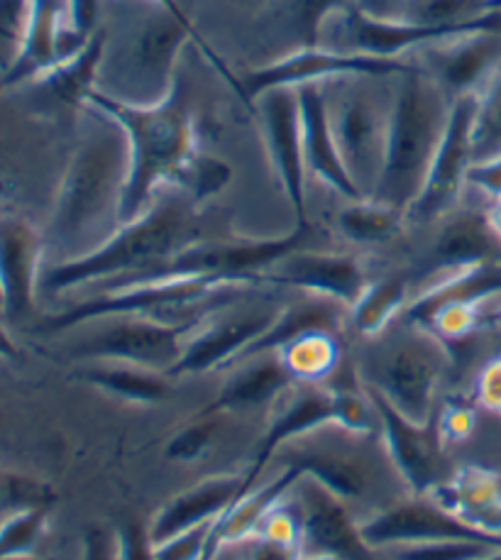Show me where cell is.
I'll return each instance as SVG.
<instances>
[{"label":"cell","mask_w":501,"mask_h":560,"mask_svg":"<svg viewBox=\"0 0 501 560\" xmlns=\"http://www.w3.org/2000/svg\"><path fill=\"white\" fill-rule=\"evenodd\" d=\"M426 51L431 57L428 74L455 101L467 93L482 91L487 81L499 71L501 30H482V33L428 47Z\"/></svg>","instance_id":"obj_22"},{"label":"cell","mask_w":501,"mask_h":560,"mask_svg":"<svg viewBox=\"0 0 501 560\" xmlns=\"http://www.w3.org/2000/svg\"><path fill=\"white\" fill-rule=\"evenodd\" d=\"M296 96L301 108V135H304L306 170L323 184H328L333 191H338L342 199H364L358 186L350 179V174L338 152L336 135H333L330 126L326 91L318 84H308L299 86Z\"/></svg>","instance_id":"obj_25"},{"label":"cell","mask_w":501,"mask_h":560,"mask_svg":"<svg viewBox=\"0 0 501 560\" xmlns=\"http://www.w3.org/2000/svg\"><path fill=\"white\" fill-rule=\"evenodd\" d=\"M360 532L374 551L431 541H479L501 548V536L475 532L428 497H416L411 502L394 504L389 510L370 516L368 522L360 524Z\"/></svg>","instance_id":"obj_17"},{"label":"cell","mask_w":501,"mask_h":560,"mask_svg":"<svg viewBox=\"0 0 501 560\" xmlns=\"http://www.w3.org/2000/svg\"><path fill=\"white\" fill-rule=\"evenodd\" d=\"M482 30H501V10L461 20V23H423L409 15L380 20L360 13L354 5L346 8V51L380 59H401L406 51L438 47L457 37L482 33Z\"/></svg>","instance_id":"obj_11"},{"label":"cell","mask_w":501,"mask_h":560,"mask_svg":"<svg viewBox=\"0 0 501 560\" xmlns=\"http://www.w3.org/2000/svg\"><path fill=\"white\" fill-rule=\"evenodd\" d=\"M152 3L156 5V8H160L162 10V13L164 15H170V18H174L176 20V23H182L186 30H189V33L194 35V43H196V49L198 51H201V55L206 57V61H208V65H211L215 71H218V74H221V79L225 81V84L228 86H231L235 93H237V98L240 101H243L245 103V106H247V96H245V89H243V79H237L235 74H233V71L231 69H228V65H225V61L221 59V57H218V51L211 47V45H208L206 43V39H203V35L201 33H198V27H196V23H194V20L189 18V13H186V10L182 8V3H179V0H152Z\"/></svg>","instance_id":"obj_41"},{"label":"cell","mask_w":501,"mask_h":560,"mask_svg":"<svg viewBox=\"0 0 501 560\" xmlns=\"http://www.w3.org/2000/svg\"><path fill=\"white\" fill-rule=\"evenodd\" d=\"M453 98L428 71L411 67L399 77L389 113L384 170L372 199L409 213L426 184L428 170L443 140Z\"/></svg>","instance_id":"obj_4"},{"label":"cell","mask_w":501,"mask_h":560,"mask_svg":"<svg viewBox=\"0 0 501 560\" xmlns=\"http://www.w3.org/2000/svg\"><path fill=\"white\" fill-rule=\"evenodd\" d=\"M338 427V409H336V392L311 387L304 392L291 394V397L281 404L269 421V429L265 433L259 451L255 455L253 465L247 468L249 480H259L265 472L267 463L275 458L279 451H284L289 443L304 439L308 433H316L318 429Z\"/></svg>","instance_id":"obj_26"},{"label":"cell","mask_w":501,"mask_h":560,"mask_svg":"<svg viewBox=\"0 0 501 560\" xmlns=\"http://www.w3.org/2000/svg\"><path fill=\"white\" fill-rule=\"evenodd\" d=\"M296 506L304 524V546L311 556L336 560H380L362 538L360 524L348 512L346 500L304 475L294 487Z\"/></svg>","instance_id":"obj_18"},{"label":"cell","mask_w":501,"mask_h":560,"mask_svg":"<svg viewBox=\"0 0 501 560\" xmlns=\"http://www.w3.org/2000/svg\"><path fill=\"white\" fill-rule=\"evenodd\" d=\"M485 10H487V13H492V10H501V0H487Z\"/></svg>","instance_id":"obj_56"},{"label":"cell","mask_w":501,"mask_h":560,"mask_svg":"<svg viewBox=\"0 0 501 560\" xmlns=\"http://www.w3.org/2000/svg\"><path fill=\"white\" fill-rule=\"evenodd\" d=\"M277 355L284 362L291 377L306 385H318L340 365V343L336 330H311L294 343L281 348Z\"/></svg>","instance_id":"obj_32"},{"label":"cell","mask_w":501,"mask_h":560,"mask_svg":"<svg viewBox=\"0 0 501 560\" xmlns=\"http://www.w3.org/2000/svg\"><path fill=\"white\" fill-rule=\"evenodd\" d=\"M57 500L59 494L47 480L0 468V522L23 512L51 510Z\"/></svg>","instance_id":"obj_36"},{"label":"cell","mask_w":501,"mask_h":560,"mask_svg":"<svg viewBox=\"0 0 501 560\" xmlns=\"http://www.w3.org/2000/svg\"><path fill=\"white\" fill-rule=\"evenodd\" d=\"M409 299V284L401 277H386L370 284L350 308L352 326L364 338H377L401 314Z\"/></svg>","instance_id":"obj_33"},{"label":"cell","mask_w":501,"mask_h":560,"mask_svg":"<svg viewBox=\"0 0 501 560\" xmlns=\"http://www.w3.org/2000/svg\"><path fill=\"white\" fill-rule=\"evenodd\" d=\"M233 182V167L221 158H211V154L196 152L194 158L184 164L182 174L176 176V186H179L182 194L189 196V199L201 206L206 201L215 199L228 184Z\"/></svg>","instance_id":"obj_38"},{"label":"cell","mask_w":501,"mask_h":560,"mask_svg":"<svg viewBox=\"0 0 501 560\" xmlns=\"http://www.w3.org/2000/svg\"><path fill=\"white\" fill-rule=\"evenodd\" d=\"M467 184L489 196L492 203L501 201V158L475 162L473 167L467 170Z\"/></svg>","instance_id":"obj_50"},{"label":"cell","mask_w":501,"mask_h":560,"mask_svg":"<svg viewBox=\"0 0 501 560\" xmlns=\"http://www.w3.org/2000/svg\"><path fill=\"white\" fill-rule=\"evenodd\" d=\"M277 311L235 308L213 311V316L196 326L184 346V355L170 377L206 375L213 370H231L237 358L271 326Z\"/></svg>","instance_id":"obj_16"},{"label":"cell","mask_w":501,"mask_h":560,"mask_svg":"<svg viewBox=\"0 0 501 560\" xmlns=\"http://www.w3.org/2000/svg\"><path fill=\"white\" fill-rule=\"evenodd\" d=\"M106 33L98 30L91 43L83 47L77 57H71L55 71H49L45 79L37 81V86H45L59 103L83 108L86 106V98L101 86V71L103 61H106Z\"/></svg>","instance_id":"obj_31"},{"label":"cell","mask_w":501,"mask_h":560,"mask_svg":"<svg viewBox=\"0 0 501 560\" xmlns=\"http://www.w3.org/2000/svg\"><path fill=\"white\" fill-rule=\"evenodd\" d=\"M426 497L475 532L501 536V472L463 465Z\"/></svg>","instance_id":"obj_24"},{"label":"cell","mask_w":501,"mask_h":560,"mask_svg":"<svg viewBox=\"0 0 501 560\" xmlns=\"http://www.w3.org/2000/svg\"><path fill=\"white\" fill-rule=\"evenodd\" d=\"M475 409L465 401H451L445 404L441 419L435 423L438 439L441 443H463L475 431Z\"/></svg>","instance_id":"obj_46"},{"label":"cell","mask_w":501,"mask_h":560,"mask_svg":"<svg viewBox=\"0 0 501 560\" xmlns=\"http://www.w3.org/2000/svg\"><path fill=\"white\" fill-rule=\"evenodd\" d=\"M368 77L346 79L330 113L333 135L350 179L364 199H372L384 170L386 140H389V113L364 86Z\"/></svg>","instance_id":"obj_7"},{"label":"cell","mask_w":501,"mask_h":560,"mask_svg":"<svg viewBox=\"0 0 501 560\" xmlns=\"http://www.w3.org/2000/svg\"><path fill=\"white\" fill-rule=\"evenodd\" d=\"M294 382L277 352L253 358L233 368L231 380L198 417H221L228 411H247L265 404H277Z\"/></svg>","instance_id":"obj_27"},{"label":"cell","mask_w":501,"mask_h":560,"mask_svg":"<svg viewBox=\"0 0 501 560\" xmlns=\"http://www.w3.org/2000/svg\"><path fill=\"white\" fill-rule=\"evenodd\" d=\"M313 225H296L294 231L281 237H265V241H215V243H191L179 255H174L154 275H194V277H221L237 284H259L271 267L281 259L304 250ZM142 279V277H140Z\"/></svg>","instance_id":"obj_8"},{"label":"cell","mask_w":501,"mask_h":560,"mask_svg":"<svg viewBox=\"0 0 501 560\" xmlns=\"http://www.w3.org/2000/svg\"><path fill=\"white\" fill-rule=\"evenodd\" d=\"M487 223L492 228V233L497 235V241L501 243V201L492 203V209L487 213Z\"/></svg>","instance_id":"obj_55"},{"label":"cell","mask_w":501,"mask_h":560,"mask_svg":"<svg viewBox=\"0 0 501 560\" xmlns=\"http://www.w3.org/2000/svg\"><path fill=\"white\" fill-rule=\"evenodd\" d=\"M51 510H33L0 522V560H27L47 534Z\"/></svg>","instance_id":"obj_39"},{"label":"cell","mask_w":501,"mask_h":560,"mask_svg":"<svg viewBox=\"0 0 501 560\" xmlns=\"http://www.w3.org/2000/svg\"><path fill=\"white\" fill-rule=\"evenodd\" d=\"M352 5V0H299V25L304 47H321V33L330 15Z\"/></svg>","instance_id":"obj_44"},{"label":"cell","mask_w":501,"mask_h":560,"mask_svg":"<svg viewBox=\"0 0 501 560\" xmlns=\"http://www.w3.org/2000/svg\"><path fill=\"white\" fill-rule=\"evenodd\" d=\"M79 142L61 176L49 233L74 259L96 250L123 225V199L130 176V150L125 132L103 113Z\"/></svg>","instance_id":"obj_1"},{"label":"cell","mask_w":501,"mask_h":560,"mask_svg":"<svg viewBox=\"0 0 501 560\" xmlns=\"http://www.w3.org/2000/svg\"><path fill=\"white\" fill-rule=\"evenodd\" d=\"M0 311H3V296H0Z\"/></svg>","instance_id":"obj_59"},{"label":"cell","mask_w":501,"mask_h":560,"mask_svg":"<svg viewBox=\"0 0 501 560\" xmlns=\"http://www.w3.org/2000/svg\"><path fill=\"white\" fill-rule=\"evenodd\" d=\"M18 51L0 79V89L37 84L49 71L65 65L86 47V39L71 33L67 0H27Z\"/></svg>","instance_id":"obj_13"},{"label":"cell","mask_w":501,"mask_h":560,"mask_svg":"<svg viewBox=\"0 0 501 560\" xmlns=\"http://www.w3.org/2000/svg\"><path fill=\"white\" fill-rule=\"evenodd\" d=\"M196 203L189 196H162L148 211L123 223L106 243L74 259H65L42 277L49 294L123 277H150L162 269L186 245H191Z\"/></svg>","instance_id":"obj_3"},{"label":"cell","mask_w":501,"mask_h":560,"mask_svg":"<svg viewBox=\"0 0 501 560\" xmlns=\"http://www.w3.org/2000/svg\"><path fill=\"white\" fill-rule=\"evenodd\" d=\"M245 284L221 277H194V275H156L120 282L118 289L101 294L89 302H81L57 316H49L39 324V334H65L93 320L110 318H156L166 311H182L198 306L208 299H225Z\"/></svg>","instance_id":"obj_5"},{"label":"cell","mask_w":501,"mask_h":560,"mask_svg":"<svg viewBox=\"0 0 501 560\" xmlns=\"http://www.w3.org/2000/svg\"><path fill=\"white\" fill-rule=\"evenodd\" d=\"M98 0H67V20L71 33L81 39H89L98 33Z\"/></svg>","instance_id":"obj_48"},{"label":"cell","mask_w":501,"mask_h":560,"mask_svg":"<svg viewBox=\"0 0 501 560\" xmlns=\"http://www.w3.org/2000/svg\"><path fill=\"white\" fill-rule=\"evenodd\" d=\"M445 365L447 355L441 340L419 328L389 352L377 389L406 419L431 423Z\"/></svg>","instance_id":"obj_12"},{"label":"cell","mask_w":501,"mask_h":560,"mask_svg":"<svg viewBox=\"0 0 501 560\" xmlns=\"http://www.w3.org/2000/svg\"><path fill=\"white\" fill-rule=\"evenodd\" d=\"M83 108L103 113L125 132L130 176L123 199V223L135 221L156 201V191L164 184H174L184 164L198 152L189 91L179 79L156 106H130L96 89Z\"/></svg>","instance_id":"obj_2"},{"label":"cell","mask_w":501,"mask_h":560,"mask_svg":"<svg viewBox=\"0 0 501 560\" xmlns=\"http://www.w3.org/2000/svg\"><path fill=\"white\" fill-rule=\"evenodd\" d=\"M287 465H294L304 475L328 487L342 500H354L364 492V470L348 455L328 451H296L287 458Z\"/></svg>","instance_id":"obj_34"},{"label":"cell","mask_w":501,"mask_h":560,"mask_svg":"<svg viewBox=\"0 0 501 560\" xmlns=\"http://www.w3.org/2000/svg\"><path fill=\"white\" fill-rule=\"evenodd\" d=\"M406 221V213L386 206L374 199H360L350 201L338 215L340 233L348 237L350 243L358 245H380L392 241V237L401 231Z\"/></svg>","instance_id":"obj_35"},{"label":"cell","mask_w":501,"mask_h":560,"mask_svg":"<svg viewBox=\"0 0 501 560\" xmlns=\"http://www.w3.org/2000/svg\"><path fill=\"white\" fill-rule=\"evenodd\" d=\"M235 3H243V5H257V3H265V0H235Z\"/></svg>","instance_id":"obj_58"},{"label":"cell","mask_w":501,"mask_h":560,"mask_svg":"<svg viewBox=\"0 0 501 560\" xmlns=\"http://www.w3.org/2000/svg\"><path fill=\"white\" fill-rule=\"evenodd\" d=\"M243 558L245 560H304L306 546L299 538H281L257 532L243 544Z\"/></svg>","instance_id":"obj_43"},{"label":"cell","mask_w":501,"mask_h":560,"mask_svg":"<svg viewBox=\"0 0 501 560\" xmlns=\"http://www.w3.org/2000/svg\"><path fill=\"white\" fill-rule=\"evenodd\" d=\"M81 560H118L116 536H110L106 528L101 526H91L89 532L83 534Z\"/></svg>","instance_id":"obj_51"},{"label":"cell","mask_w":501,"mask_h":560,"mask_svg":"<svg viewBox=\"0 0 501 560\" xmlns=\"http://www.w3.org/2000/svg\"><path fill=\"white\" fill-rule=\"evenodd\" d=\"M477 108V93H467L453 101L451 118L443 132V140L438 144V152L428 170L426 184L419 199L406 213L409 221H433L443 215L455 203L463 184H467V170L475 164L473 158V122Z\"/></svg>","instance_id":"obj_15"},{"label":"cell","mask_w":501,"mask_h":560,"mask_svg":"<svg viewBox=\"0 0 501 560\" xmlns=\"http://www.w3.org/2000/svg\"><path fill=\"white\" fill-rule=\"evenodd\" d=\"M477 401L487 411L501 413V355L489 360L477 375Z\"/></svg>","instance_id":"obj_49"},{"label":"cell","mask_w":501,"mask_h":560,"mask_svg":"<svg viewBox=\"0 0 501 560\" xmlns=\"http://www.w3.org/2000/svg\"><path fill=\"white\" fill-rule=\"evenodd\" d=\"M20 358V348L15 346V340L8 336V330L0 326V360H18Z\"/></svg>","instance_id":"obj_54"},{"label":"cell","mask_w":501,"mask_h":560,"mask_svg":"<svg viewBox=\"0 0 501 560\" xmlns=\"http://www.w3.org/2000/svg\"><path fill=\"white\" fill-rule=\"evenodd\" d=\"M45 237L27 218L0 211V296L8 318L33 314L37 287L42 284Z\"/></svg>","instance_id":"obj_20"},{"label":"cell","mask_w":501,"mask_h":560,"mask_svg":"<svg viewBox=\"0 0 501 560\" xmlns=\"http://www.w3.org/2000/svg\"><path fill=\"white\" fill-rule=\"evenodd\" d=\"M265 282L299 289L311 296L328 299L338 306L352 308L370 287L364 269L350 255L330 253H304L299 250L281 259L265 275Z\"/></svg>","instance_id":"obj_21"},{"label":"cell","mask_w":501,"mask_h":560,"mask_svg":"<svg viewBox=\"0 0 501 560\" xmlns=\"http://www.w3.org/2000/svg\"><path fill=\"white\" fill-rule=\"evenodd\" d=\"M218 417H198L196 423L179 431L174 439L166 443V458L176 463H191L211 448V443L218 433Z\"/></svg>","instance_id":"obj_42"},{"label":"cell","mask_w":501,"mask_h":560,"mask_svg":"<svg viewBox=\"0 0 501 560\" xmlns=\"http://www.w3.org/2000/svg\"><path fill=\"white\" fill-rule=\"evenodd\" d=\"M77 377L108 397L135 404V407H156L172 394L164 372L123 365V362H96V365L83 368Z\"/></svg>","instance_id":"obj_29"},{"label":"cell","mask_w":501,"mask_h":560,"mask_svg":"<svg viewBox=\"0 0 501 560\" xmlns=\"http://www.w3.org/2000/svg\"><path fill=\"white\" fill-rule=\"evenodd\" d=\"M255 480H249L247 470L235 475H211L189 490L172 497L148 524L152 544H162L189 528L213 522L231 506L240 494L253 490Z\"/></svg>","instance_id":"obj_23"},{"label":"cell","mask_w":501,"mask_h":560,"mask_svg":"<svg viewBox=\"0 0 501 560\" xmlns=\"http://www.w3.org/2000/svg\"><path fill=\"white\" fill-rule=\"evenodd\" d=\"M360 13L380 20H396L409 15V0H352Z\"/></svg>","instance_id":"obj_52"},{"label":"cell","mask_w":501,"mask_h":560,"mask_svg":"<svg viewBox=\"0 0 501 560\" xmlns=\"http://www.w3.org/2000/svg\"><path fill=\"white\" fill-rule=\"evenodd\" d=\"M116 548L118 560H156L150 528L138 522V518H128V522L118 526Z\"/></svg>","instance_id":"obj_47"},{"label":"cell","mask_w":501,"mask_h":560,"mask_svg":"<svg viewBox=\"0 0 501 560\" xmlns=\"http://www.w3.org/2000/svg\"><path fill=\"white\" fill-rule=\"evenodd\" d=\"M501 243L487 223V215L463 213L455 215L445 231L438 237L435 257L445 272H457V269L479 267L487 262H499L497 253Z\"/></svg>","instance_id":"obj_30"},{"label":"cell","mask_w":501,"mask_h":560,"mask_svg":"<svg viewBox=\"0 0 501 560\" xmlns=\"http://www.w3.org/2000/svg\"><path fill=\"white\" fill-rule=\"evenodd\" d=\"M497 551L494 546L479 541H431L394 548L396 560H479Z\"/></svg>","instance_id":"obj_40"},{"label":"cell","mask_w":501,"mask_h":560,"mask_svg":"<svg viewBox=\"0 0 501 560\" xmlns=\"http://www.w3.org/2000/svg\"><path fill=\"white\" fill-rule=\"evenodd\" d=\"M384 433L386 453L401 480L411 487L413 497H426L438 482H443V443L435 423H416L396 411L377 387L368 389Z\"/></svg>","instance_id":"obj_19"},{"label":"cell","mask_w":501,"mask_h":560,"mask_svg":"<svg viewBox=\"0 0 501 560\" xmlns=\"http://www.w3.org/2000/svg\"><path fill=\"white\" fill-rule=\"evenodd\" d=\"M336 306L338 304L328 302V299L311 296V299H306V302L289 304L284 308H279L275 320H271V326L243 352V355L237 358L233 368L243 365V362L253 360V358L269 355V352H279L281 348L294 343L296 338L311 334V330H336L338 334L340 318H338Z\"/></svg>","instance_id":"obj_28"},{"label":"cell","mask_w":501,"mask_h":560,"mask_svg":"<svg viewBox=\"0 0 501 560\" xmlns=\"http://www.w3.org/2000/svg\"><path fill=\"white\" fill-rule=\"evenodd\" d=\"M473 158L475 162L501 158V69L477 93L473 122Z\"/></svg>","instance_id":"obj_37"},{"label":"cell","mask_w":501,"mask_h":560,"mask_svg":"<svg viewBox=\"0 0 501 560\" xmlns=\"http://www.w3.org/2000/svg\"><path fill=\"white\" fill-rule=\"evenodd\" d=\"M189 43H194L189 30L160 10V15L148 20L138 35L120 47L116 86L103 93L130 106H156L170 96L179 81L176 65H179L182 49Z\"/></svg>","instance_id":"obj_6"},{"label":"cell","mask_w":501,"mask_h":560,"mask_svg":"<svg viewBox=\"0 0 501 560\" xmlns=\"http://www.w3.org/2000/svg\"><path fill=\"white\" fill-rule=\"evenodd\" d=\"M213 522L189 528V532H184L174 538H166L162 544H154V558L156 560H201L206 553Z\"/></svg>","instance_id":"obj_45"},{"label":"cell","mask_w":501,"mask_h":560,"mask_svg":"<svg viewBox=\"0 0 501 560\" xmlns=\"http://www.w3.org/2000/svg\"><path fill=\"white\" fill-rule=\"evenodd\" d=\"M411 67L413 65L401 59H380L346 49L304 47L263 69L249 71L243 79V89L247 108H255V101L271 89H299L308 84L323 86L326 81H346L354 77L394 79L404 77Z\"/></svg>","instance_id":"obj_9"},{"label":"cell","mask_w":501,"mask_h":560,"mask_svg":"<svg viewBox=\"0 0 501 560\" xmlns=\"http://www.w3.org/2000/svg\"><path fill=\"white\" fill-rule=\"evenodd\" d=\"M479 560H501V548H497V551H492V553L485 556V558H479Z\"/></svg>","instance_id":"obj_57"},{"label":"cell","mask_w":501,"mask_h":560,"mask_svg":"<svg viewBox=\"0 0 501 560\" xmlns=\"http://www.w3.org/2000/svg\"><path fill=\"white\" fill-rule=\"evenodd\" d=\"M103 328L74 350V358L89 362H123L154 372H170L184 355V346L201 318L172 324L162 318H110Z\"/></svg>","instance_id":"obj_10"},{"label":"cell","mask_w":501,"mask_h":560,"mask_svg":"<svg viewBox=\"0 0 501 560\" xmlns=\"http://www.w3.org/2000/svg\"><path fill=\"white\" fill-rule=\"evenodd\" d=\"M27 0H0V37L15 39L23 27Z\"/></svg>","instance_id":"obj_53"},{"label":"cell","mask_w":501,"mask_h":560,"mask_svg":"<svg viewBox=\"0 0 501 560\" xmlns=\"http://www.w3.org/2000/svg\"><path fill=\"white\" fill-rule=\"evenodd\" d=\"M263 140L296 225H308L306 158L296 89H271L255 101Z\"/></svg>","instance_id":"obj_14"}]
</instances>
